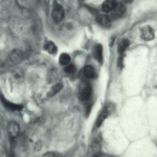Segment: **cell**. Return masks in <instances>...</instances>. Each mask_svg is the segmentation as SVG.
<instances>
[{
	"label": "cell",
	"instance_id": "cell-1",
	"mask_svg": "<svg viewBox=\"0 0 157 157\" xmlns=\"http://www.w3.org/2000/svg\"><path fill=\"white\" fill-rule=\"evenodd\" d=\"M92 91V87L90 84L86 81H83L79 87L78 93L79 99L83 101L88 100L90 97Z\"/></svg>",
	"mask_w": 157,
	"mask_h": 157
},
{
	"label": "cell",
	"instance_id": "cell-5",
	"mask_svg": "<svg viewBox=\"0 0 157 157\" xmlns=\"http://www.w3.org/2000/svg\"><path fill=\"white\" fill-rule=\"evenodd\" d=\"M6 131L9 137L12 139L17 137L19 135L20 128L18 124L14 121L9 122L7 125Z\"/></svg>",
	"mask_w": 157,
	"mask_h": 157
},
{
	"label": "cell",
	"instance_id": "cell-18",
	"mask_svg": "<svg viewBox=\"0 0 157 157\" xmlns=\"http://www.w3.org/2000/svg\"><path fill=\"white\" fill-rule=\"evenodd\" d=\"M62 154L55 151H48L43 154L42 157H62Z\"/></svg>",
	"mask_w": 157,
	"mask_h": 157
},
{
	"label": "cell",
	"instance_id": "cell-13",
	"mask_svg": "<svg viewBox=\"0 0 157 157\" xmlns=\"http://www.w3.org/2000/svg\"><path fill=\"white\" fill-rule=\"evenodd\" d=\"M44 50L51 54H55L57 52V48L54 43L52 41L48 42L44 47Z\"/></svg>",
	"mask_w": 157,
	"mask_h": 157
},
{
	"label": "cell",
	"instance_id": "cell-16",
	"mask_svg": "<svg viewBox=\"0 0 157 157\" xmlns=\"http://www.w3.org/2000/svg\"><path fill=\"white\" fill-rule=\"evenodd\" d=\"M59 61L61 64L65 65L68 64L71 61V57L70 56L66 53L61 54L59 58Z\"/></svg>",
	"mask_w": 157,
	"mask_h": 157
},
{
	"label": "cell",
	"instance_id": "cell-17",
	"mask_svg": "<svg viewBox=\"0 0 157 157\" xmlns=\"http://www.w3.org/2000/svg\"><path fill=\"white\" fill-rule=\"evenodd\" d=\"M92 149L95 154H97L98 153L101 149V145L98 141L95 140L92 143Z\"/></svg>",
	"mask_w": 157,
	"mask_h": 157
},
{
	"label": "cell",
	"instance_id": "cell-12",
	"mask_svg": "<svg viewBox=\"0 0 157 157\" xmlns=\"http://www.w3.org/2000/svg\"><path fill=\"white\" fill-rule=\"evenodd\" d=\"M130 44V41L128 39H123L119 42L117 46V51L121 55L123 54Z\"/></svg>",
	"mask_w": 157,
	"mask_h": 157
},
{
	"label": "cell",
	"instance_id": "cell-10",
	"mask_svg": "<svg viewBox=\"0 0 157 157\" xmlns=\"http://www.w3.org/2000/svg\"><path fill=\"white\" fill-rule=\"evenodd\" d=\"M84 75L87 78L94 79L97 77V75L94 67L90 65L85 66L83 69Z\"/></svg>",
	"mask_w": 157,
	"mask_h": 157
},
{
	"label": "cell",
	"instance_id": "cell-15",
	"mask_svg": "<svg viewBox=\"0 0 157 157\" xmlns=\"http://www.w3.org/2000/svg\"><path fill=\"white\" fill-rule=\"evenodd\" d=\"M62 84L60 83H57L53 86L51 90L48 93V97H52L59 92L63 88Z\"/></svg>",
	"mask_w": 157,
	"mask_h": 157
},
{
	"label": "cell",
	"instance_id": "cell-22",
	"mask_svg": "<svg viewBox=\"0 0 157 157\" xmlns=\"http://www.w3.org/2000/svg\"><path fill=\"white\" fill-rule=\"evenodd\" d=\"M116 38L115 36H113L111 39L109 43V45L110 46H112L115 42Z\"/></svg>",
	"mask_w": 157,
	"mask_h": 157
},
{
	"label": "cell",
	"instance_id": "cell-20",
	"mask_svg": "<svg viewBox=\"0 0 157 157\" xmlns=\"http://www.w3.org/2000/svg\"><path fill=\"white\" fill-rule=\"evenodd\" d=\"M124 57V54H121L118 57L117 59V66L120 68H122L123 67V60Z\"/></svg>",
	"mask_w": 157,
	"mask_h": 157
},
{
	"label": "cell",
	"instance_id": "cell-8",
	"mask_svg": "<svg viewBox=\"0 0 157 157\" xmlns=\"http://www.w3.org/2000/svg\"><path fill=\"white\" fill-rule=\"evenodd\" d=\"M96 20L98 23L103 26L109 27L111 25L112 21L108 15H99L96 17Z\"/></svg>",
	"mask_w": 157,
	"mask_h": 157
},
{
	"label": "cell",
	"instance_id": "cell-2",
	"mask_svg": "<svg viewBox=\"0 0 157 157\" xmlns=\"http://www.w3.org/2000/svg\"><path fill=\"white\" fill-rule=\"evenodd\" d=\"M52 17L56 23L61 21L65 17V11L62 6L55 1L53 4Z\"/></svg>",
	"mask_w": 157,
	"mask_h": 157
},
{
	"label": "cell",
	"instance_id": "cell-7",
	"mask_svg": "<svg viewBox=\"0 0 157 157\" xmlns=\"http://www.w3.org/2000/svg\"><path fill=\"white\" fill-rule=\"evenodd\" d=\"M93 54L95 59L100 64H102L103 62V47L101 44H97L94 46Z\"/></svg>",
	"mask_w": 157,
	"mask_h": 157
},
{
	"label": "cell",
	"instance_id": "cell-21",
	"mask_svg": "<svg viewBox=\"0 0 157 157\" xmlns=\"http://www.w3.org/2000/svg\"><path fill=\"white\" fill-rule=\"evenodd\" d=\"M42 146V144L40 140L37 141L34 144V149L36 151H38L41 149Z\"/></svg>",
	"mask_w": 157,
	"mask_h": 157
},
{
	"label": "cell",
	"instance_id": "cell-14",
	"mask_svg": "<svg viewBox=\"0 0 157 157\" xmlns=\"http://www.w3.org/2000/svg\"><path fill=\"white\" fill-rule=\"evenodd\" d=\"M109 113L108 110L107 108H105L101 111L99 115L96 122L97 127H100L102 123L108 116Z\"/></svg>",
	"mask_w": 157,
	"mask_h": 157
},
{
	"label": "cell",
	"instance_id": "cell-4",
	"mask_svg": "<svg viewBox=\"0 0 157 157\" xmlns=\"http://www.w3.org/2000/svg\"><path fill=\"white\" fill-rule=\"evenodd\" d=\"M126 6L122 2H118L117 5L108 15L111 21L119 19L124 14Z\"/></svg>",
	"mask_w": 157,
	"mask_h": 157
},
{
	"label": "cell",
	"instance_id": "cell-9",
	"mask_svg": "<svg viewBox=\"0 0 157 157\" xmlns=\"http://www.w3.org/2000/svg\"><path fill=\"white\" fill-rule=\"evenodd\" d=\"M117 3L118 2L115 0H105L102 5V10L105 12H110L116 6Z\"/></svg>",
	"mask_w": 157,
	"mask_h": 157
},
{
	"label": "cell",
	"instance_id": "cell-23",
	"mask_svg": "<svg viewBox=\"0 0 157 157\" xmlns=\"http://www.w3.org/2000/svg\"><path fill=\"white\" fill-rule=\"evenodd\" d=\"M87 8L92 13L95 14L97 13V11L96 9L89 7H88Z\"/></svg>",
	"mask_w": 157,
	"mask_h": 157
},
{
	"label": "cell",
	"instance_id": "cell-19",
	"mask_svg": "<svg viewBox=\"0 0 157 157\" xmlns=\"http://www.w3.org/2000/svg\"><path fill=\"white\" fill-rule=\"evenodd\" d=\"M75 65L72 63L68 64L64 68V71L68 73H72L74 72L76 70Z\"/></svg>",
	"mask_w": 157,
	"mask_h": 157
},
{
	"label": "cell",
	"instance_id": "cell-6",
	"mask_svg": "<svg viewBox=\"0 0 157 157\" xmlns=\"http://www.w3.org/2000/svg\"><path fill=\"white\" fill-rule=\"evenodd\" d=\"M141 38L143 40L148 41L154 39L155 36L154 31L149 25H146L141 30Z\"/></svg>",
	"mask_w": 157,
	"mask_h": 157
},
{
	"label": "cell",
	"instance_id": "cell-24",
	"mask_svg": "<svg viewBox=\"0 0 157 157\" xmlns=\"http://www.w3.org/2000/svg\"><path fill=\"white\" fill-rule=\"evenodd\" d=\"M92 157H99L98 156L97 154H94L93 155Z\"/></svg>",
	"mask_w": 157,
	"mask_h": 157
},
{
	"label": "cell",
	"instance_id": "cell-3",
	"mask_svg": "<svg viewBox=\"0 0 157 157\" xmlns=\"http://www.w3.org/2000/svg\"><path fill=\"white\" fill-rule=\"evenodd\" d=\"M0 101L3 106L7 110L11 112L20 111L23 109V105L10 101L0 93Z\"/></svg>",
	"mask_w": 157,
	"mask_h": 157
},
{
	"label": "cell",
	"instance_id": "cell-11",
	"mask_svg": "<svg viewBox=\"0 0 157 157\" xmlns=\"http://www.w3.org/2000/svg\"><path fill=\"white\" fill-rule=\"evenodd\" d=\"M22 52L18 49H13L9 54V58L12 62L19 61L22 59Z\"/></svg>",
	"mask_w": 157,
	"mask_h": 157
}]
</instances>
